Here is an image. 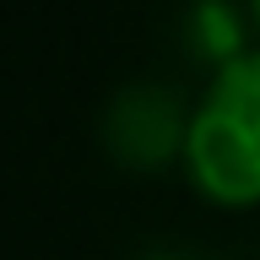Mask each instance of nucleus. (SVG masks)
I'll use <instances>...</instances> for the list:
<instances>
[{
	"label": "nucleus",
	"mask_w": 260,
	"mask_h": 260,
	"mask_svg": "<svg viewBox=\"0 0 260 260\" xmlns=\"http://www.w3.org/2000/svg\"><path fill=\"white\" fill-rule=\"evenodd\" d=\"M184 162L211 201H260V49H233L217 65L206 103L184 125Z\"/></svg>",
	"instance_id": "1"
},
{
	"label": "nucleus",
	"mask_w": 260,
	"mask_h": 260,
	"mask_svg": "<svg viewBox=\"0 0 260 260\" xmlns=\"http://www.w3.org/2000/svg\"><path fill=\"white\" fill-rule=\"evenodd\" d=\"M109 136H114V152L130 162H141L146 157V141L141 136H152V152H174V136H179V109H174V98H162L152 92V109L141 114V87H130L125 98H119V109H114L109 119Z\"/></svg>",
	"instance_id": "2"
},
{
	"label": "nucleus",
	"mask_w": 260,
	"mask_h": 260,
	"mask_svg": "<svg viewBox=\"0 0 260 260\" xmlns=\"http://www.w3.org/2000/svg\"><path fill=\"white\" fill-rule=\"evenodd\" d=\"M141 260H195V255H179V249H146Z\"/></svg>",
	"instance_id": "3"
},
{
	"label": "nucleus",
	"mask_w": 260,
	"mask_h": 260,
	"mask_svg": "<svg viewBox=\"0 0 260 260\" xmlns=\"http://www.w3.org/2000/svg\"><path fill=\"white\" fill-rule=\"evenodd\" d=\"M249 6H255V22H260V0H249Z\"/></svg>",
	"instance_id": "4"
}]
</instances>
